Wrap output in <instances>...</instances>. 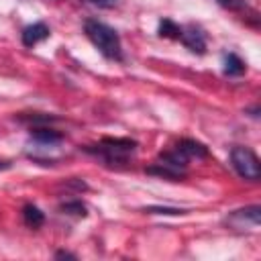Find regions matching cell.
<instances>
[{
  "label": "cell",
  "instance_id": "6da1fadb",
  "mask_svg": "<svg viewBox=\"0 0 261 261\" xmlns=\"http://www.w3.org/2000/svg\"><path fill=\"white\" fill-rule=\"evenodd\" d=\"M84 33L86 37L94 43V47L108 59H114V61H120L122 59V45H120V37L118 33L108 27L106 22H100V20H94V18H88L84 22Z\"/></svg>",
  "mask_w": 261,
  "mask_h": 261
},
{
  "label": "cell",
  "instance_id": "7a4b0ae2",
  "mask_svg": "<svg viewBox=\"0 0 261 261\" xmlns=\"http://www.w3.org/2000/svg\"><path fill=\"white\" fill-rule=\"evenodd\" d=\"M86 151L102 157L108 165H122L137 151V141L128 137H106L98 145H88Z\"/></svg>",
  "mask_w": 261,
  "mask_h": 261
},
{
  "label": "cell",
  "instance_id": "3957f363",
  "mask_svg": "<svg viewBox=\"0 0 261 261\" xmlns=\"http://www.w3.org/2000/svg\"><path fill=\"white\" fill-rule=\"evenodd\" d=\"M230 163L234 167V171L247 179V181H257L261 177V163H259V157L255 155L253 149L249 147H232L230 149Z\"/></svg>",
  "mask_w": 261,
  "mask_h": 261
},
{
  "label": "cell",
  "instance_id": "277c9868",
  "mask_svg": "<svg viewBox=\"0 0 261 261\" xmlns=\"http://www.w3.org/2000/svg\"><path fill=\"white\" fill-rule=\"evenodd\" d=\"M261 222V206L253 204L247 208H239L234 212H230L224 218V224H228L234 230H245V228H257Z\"/></svg>",
  "mask_w": 261,
  "mask_h": 261
},
{
  "label": "cell",
  "instance_id": "5b68a950",
  "mask_svg": "<svg viewBox=\"0 0 261 261\" xmlns=\"http://www.w3.org/2000/svg\"><path fill=\"white\" fill-rule=\"evenodd\" d=\"M179 41L192 51V53H198V55H204L206 53V35L200 27L196 24H188L181 29V35H179Z\"/></svg>",
  "mask_w": 261,
  "mask_h": 261
},
{
  "label": "cell",
  "instance_id": "8992f818",
  "mask_svg": "<svg viewBox=\"0 0 261 261\" xmlns=\"http://www.w3.org/2000/svg\"><path fill=\"white\" fill-rule=\"evenodd\" d=\"M49 37V27L45 22H33L22 29V45L35 47L39 41H45Z\"/></svg>",
  "mask_w": 261,
  "mask_h": 261
},
{
  "label": "cell",
  "instance_id": "52a82bcc",
  "mask_svg": "<svg viewBox=\"0 0 261 261\" xmlns=\"http://www.w3.org/2000/svg\"><path fill=\"white\" fill-rule=\"evenodd\" d=\"M31 139L37 141L39 145H45V147L49 145V147H53V145H59V143L63 141V135H61L59 130H55V128H49V126H33Z\"/></svg>",
  "mask_w": 261,
  "mask_h": 261
},
{
  "label": "cell",
  "instance_id": "ba28073f",
  "mask_svg": "<svg viewBox=\"0 0 261 261\" xmlns=\"http://www.w3.org/2000/svg\"><path fill=\"white\" fill-rule=\"evenodd\" d=\"M188 159H204L208 157V147L200 141H194V139H181L177 145H175Z\"/></svg>",
  "mask_w": 261,
  "mask_h": 261
},
{
  "label": "cell",
  "instance_id": "9c48e42d",
  "mask_svg": "<svg viewBox=\"0 0 261 261\" xmlns=\"http://www.w3.org/2000/svg\"><path fill=\"white\" fill-rule=\"evenodd\" d=\"M22 220H24L27 226L39 228V226H43V222H45V214H43L35 204H27V206L22 208Z\"/></svg>",
  "mask_w": 261,
  "mask_h": 261
},
{
  "label": "cell",
  "instance_id": "30bf717a",
  "mask_svg": "<svg viewBox=\"0 0 261 261\" xmlns=\"http://www.w3.org/2000/svg\"><path fill=\"white\" fill-rule=\"evenodd\" d=\"M245 69H247L245 61H243L237 53L224 55V73H226V75H243Z\"/></svg>",
  "mask_w": 261,
  "mask_h": 261
},
{
  "label": "cell",
  "instance_id": "8fae6325",
  "mask_svg": "<svg viewBox=\"0 0 261 261\" xmlns=\"http://www.w3.org/2000/svg\"><path fill=\"white\" fill-rule=\"evenodd\" d=\"M147 173H151V175H159V177H165V179H173V181H177V179L184 177V173L173 171L171 167L161 165V163H153V165H149V167H147Z\"/></svg>",
  "mask_w": 261,
  "mask_h": 261
},
{
  "label": "cell",
  "instance_id": "7c38bea8",
  "mask_svg": "<svg viewBox=\"0 0 261 261\" xmlns=\"http://www.w3.org/2000/svg\"><path fill=\"white\" fill-rule=\"evenodd\" d=\"M59 210H61L63 214H67V216H75V218H84V216L88 214L86 204H84V202H80V200H69V202H63V204L59 206Z\"/></svg>",
  "mask_w": 261,
  "mask_h": 261
},
{
  "label": "cell",
  "instance_id": "4fadbf2b",
  "mask_svg": "<svg viewBox=\"0 0 261 261\" xmlns=\"http://www.w3.org/2000/svg\"><path fill=\"white\" fill-rule=\"evenodd\" d=\"M179 35H181V27L175 24L173 20L163 18V20L159 22V37H165V39H179Z\"/></svg>",
  "mask_w": 261,
  "mask_h": 261
},
{
  "label": "cell",
  "instance_id": "5bb4252c",
  "mask_svg": "<svg viewBox=\"0 0 261 261\" xmlns=\"http://www.w3.org/2000/svg\"><path fill=\"white\" fill-rule=\"evenodd\" d=\"M22 122H29L33 126H43V124H49V122H55L57 116H51V114H31V116H20Z\"/></svg>",
  "mask_w": 261,
  "mask_h": 261
},
{
  "label": "cell",
  "instance_id": "9a60e30c",
  "mask_svg": "<svg viewBox=\"0 0 261 261\" xmlns=\"http://www.w3.org/2000/svg\"><path fill=\"white\" fill-rule=\"evenodd\" d=\"M145 212H149V214H186V210H181V208H167V206H149V208H145Z\"/></svg>",
  "mask_w": 261,
  "mask_h": 261
},
{
  "label": "cell",
  "instance_id": "2e32d148",
  "mask_svg": "<svg viewBox=\"0 0 261 261\" xmlns=\"http://www.w3.org/2000/svg\"><path fill=\"white\" fill-rule=\"evenodd\" d=\"M216 2H218V6H222L226 10H243L249 4V0H216Z\"/></svg>",
  "mask_w": 261,
  "mask_h": 261
},
{
  "label": "cell",
  "instance_id": "e0dca14e",
  "mask_svg": "<svg viewBox=\"0 0 261 261\" xmlns=\"http://www.w3.org/2000/svg\"><path fill=\"white\" fill-rule=\"evenodd\" d=\"M88 2L94 4V6H98V8H114L118 0H88Z\"/></svg>",
  "mask_w": 261,
  "mask_h": 261
},
{
  "label": "cell",
  "instance_id": "ac0fdd59",
  "mask_svg": "<svg viewBox=\"0 0 261 261\" xmlns=\"http://www.w3.org/2000/svg\"><path fill=\"white\" fill-rule=\"evenodd\" d=\"M55 259H75V255L69 253V251H57L55 253Z\"/></svg>",
  "mask_w": 261,
  "mask_h": 261
},
{
  "label": "cell",
  "instance_id": "d6986e66",
  "mask_svg": "<svg viewBox=\"0 0 261 261\" xmlns=\"http://www.w3.org/2000/svg\"><path fill=\"white\" fill-rule=\"evenodd\" d=\"M249 112H251V116H253V118H257V116H259V108H257V106H255V108H251Z\"/></svg>",
  "mask_w": 261,
  "mask_h": 261
},
{
  "label": "cell",
  "instance_id": "ffe728a7",
  "mask_svg": "<svg viewBox=\"0 0 261 261\" xmlns=\"http://www.w3.org/2000/svg\"><path fill=\"white\" fill-rule=\"evenodd\" d=\"M8 167H10L8 161H0V169H8Z\"/></svg>",
  "mask_w": 261,
  "mask_h": 261
}]
</instances>
